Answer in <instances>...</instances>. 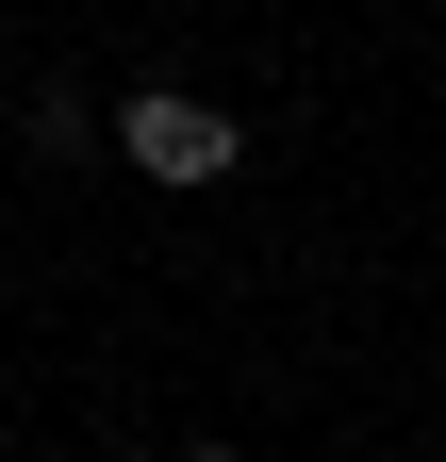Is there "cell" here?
I'll return each mask as SVG.
<instances>
[{"label":"cell","mask_w":446,"mask_h":462,"mask_svg":"<svg viewBox=\"0 0 446 462\" xmlns=\"http://www.w3.org/2000/svg\"><path fill=\"white\" fill-rule=\"evenodd\" d=\"M116 149L149 165V182H232V149H248V133H232L215 99H182V83H133V99H116Z\"/></svg>","instance_id":"obj_1"},{"label":"cell","mask_w":446,"mask_h":462,"mask_svg":"<svg viewBox=\"0 0 446 462\" xmlns=\"http://www.w3.org/2000/svg\"><path fill=\"white\" fill-rule=\"evenodd\" d=\"M199 462H232V446H199Z\"/></svg>","instance_id":"obj_2"}]
</instances>
